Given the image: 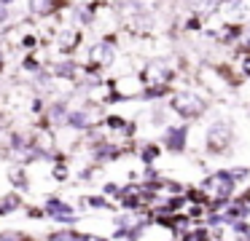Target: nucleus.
<instances>
[{
  "label": "nucleus",
  "mask_w": 250,
  "mask_h": 241,
  "mask_svg": "<svg viewBox=\"0 0 250 241\" xmlns=\"http://www.w3.org/2000/svg\"><path fill=\"white\" fill-rule=\"evenodd\" d=\"M6 19H8V11H6V5L0 3V24H3V21H6Z\"/></svg>",
  "instance_id": "nucleus-17"
},
{
  "label": "nucleus",
  "mask_w": 250,
  "mask_h": 241,
  "mask_svg": "<svg viewBox=\"0 0 250 241\" xmlns=\"http://www.w3.org/2000/svg\"><path fill=\"white\" fill-rule=\"evenodd\" d=\"M89 56H92L94 64H108L110 59H113V46H110V43H97Z\"/></svg>",
  "instance_id": "nucleus-4"
},
{
  "label": "nucleus",
  "mask_w": 250,
  "mask_h": 241,
  "mask_svg": "<svg viewBox=\"0 0 250 241\" xmlns=\"http://www.w3.org/2000/svg\"><path fill=\"white\" fill-rule=\"evenodd\" d=\"M183 139H186V129H172L169 131V137H167V145H169V150H183Z\"/></svg>",
  "instance_id": "nucleus-6"
},
{
  "label": "nucleus",
  "mask_w": 250,
  "mask_h": 241,
  "mask_svg": "<svg viewBox=\"0 0 250 241\" xmlns=\"http://www.w3.org/2000/svg\"><path fill=\"white\" fill-rule=\"evenodd\" d=\"M30 11L33 14H46L49 11V0H30Z\"/></svg>",
  "instance_id": "nucleus-12"
},
{
  "label": "nucleus",
  "mask_w": 250,
  "mask_h": 241,
  "mask_svg": "<svg viewBox=\"0 0 250 241\" xmlns=\"http://www.w3.org/2000/svg\"><path fill=\"white\" fill-rule=\"evenodd\" d=\"M65 174H67V169H65V166H57V169H54V177H57V180H62Z\"/></svg>",
  "instance_id": "nucleus-15"
},
{
  "label": "nucleus",
  "mask_w": 250,
  "mask_h": 241,
  "mask_svg": "<svg viewBox=\"0 0 250 241\" xmlns=\"http://www.w3.org/2000/svg\"><path fill=\"white\" fill-rule=\"evenodd\" d=\"M0 3H8V0H0Z\"/></svg>",
  "instance_id": "nucleus-23"
},
{
  "label": "nucleus",
  "mask_w": 250,
  "mask_h": 241,
  "mask_svg": "<svg viewBox=\"0 0 250 241\" xmlns=\"http://www.w3.org/2000/svg\"><path fill=\"white\" fill-rule=\"evenodd\" d=\"M205 190L223 201V198H229V193L234 190V182H231L229 174H215V177H210V180L205 182Z\"/></svg>",
  "instance_id": "nucleus-2"
},
{
  "label": "nucleus",
  "mask_w": 250,
  "mask_h": 241,
  "mask_svg": "<svg viewBox=\"0 0 250 241\" xmlns=\"http://www.w3.org/2000/svg\"><path fill=\"white\" fill-rule=\"evenodd\" d=\"M76 43H78L76 32H62V35H60V48H62V51H70Z\"/></svg>",
  "instance_id": "nucleus-8"
},
{
  "label": "nucleus",
  "mask_w": 250,
  "mask_h": 241,
  "mask_svg": "<svg viewBox=\"0 0 250 241\" xmlns=\"http://www.w3.org/2000/svg\"><path fill=\"white\" fill-rule=\"evenodd\" d=\"M24 67H27V70H38V62H35V59H24Z\"/></svg>",
  "instance_id": "nucleus-16"
},
{
  "label": "nucleus",
  "mask_w": 250,
  "mask_h": 241,
  "mask_svg": "<svg viewBox=\"0 0 250 241\" xmlns=\"http://www.w3.org/2000/svg\"><path fill=\"white\" fill-rule=\"evenodd\" d=\"M46 212H49L51 217H57V220H73V209L67 206V204L57 201V198H51V201L46 204Z\"/></svg>",
  "instance_id": "nucleus-5"
},
{
  "label": "nucleus",
  "mask_w": 250,
  "mask_h": 241,
  "mask_svg": "<svg viewBox=\"0 0 250 241\" xmlns=\"http://www.w3.org/2000/svg\"><path fill=\"white\" fill-rule=\"evenodd\" d=\"M172 107L180 112V115H199V112L205 110V102H202L199 96H194V94H178L172 99Z\"/></svg>",
  "instance_id": "nucleus-1"
},
{
  "label": "nucleus",
  "mask_w": 250,
  "mask_h": 241,
  "mask_svg": "<svg viewBox=\"0 0 250 241\" xmlns=\"http://www.w3.org/2000/svg\"><path fill=\"white\" fill-rule=\"evenodd\" d=\"M229 137H231V131H229L226 123H215V126L210 129V134H207V142H210V150H221L226 148Z\"/></svg>",
  "instance_id": "nucleus-3"
},
{
  "label": "nucleus",
  "mask_w": 250,
  "mask_h": 241,
  "mask_svg": "<svg viewBox=\"0 0 250 241\" xmlns=\"http://www.w3.org/2000/svg\"><path fill=\"white\" fill-rule=\"evenodd\" d=\"M0 62H3V51H0Z\"/></svg>",
  "instance_id": "nucleus-22"
},
{
  "label": "nucleus",
  "mask_w": 250,
  "mask_h": 241,
  "mask_svg": "<svg viewBox=\"0 0 250 241\" xmlns=\"http://www.w3.org/2000/svg\"><path fill=\"white\" fill-rule=\"evenodd\" d=\"M108 126H110V129H121L124 123H121V118H116V115H113V118H108Z\"/></svg>",
  "instance_id": "nucleus-14"
},
{
  "label": "nucleus",
  "mask_w": 250,
  "mask_h": 241,
  "mask_svg": "<svg viewBox=\"0 0 250 241\" xmlns=\"http://www.w3.org/2000/svg\"><path fill=\"white\" fill-rule=\"evenodd\" d=\"M89 204H92V206H105V198H92Z\"/></svg>",
  "instance_id": "nucleus-18"
},
{
  "label": "nucleus",
  "mask_w": 250,
  "mask_h": 241,
  "mask_svg": "<svg viewBox=\"0 0 250 241\" xmlns=\"http://www.w3.org/2000/svg\"><path fill=\"white\" fill-rule=\"evenodd\" d=\"M8 177H11V182H14L17 187H27V180H24L22 169H11V171H8Z\"/></svg>",
  "instance_id": "nucleus-11"
},
{
  "label": "nucleus",
  "mask_w": 250,
  "mask_h": 241,
  "mask_svg": "<svg viewBox=\"0 0 250 241\" xmlns=\"http://www.w3.org/2000/svg\"><path fill=\"white\" fill-rule=\"evenodd\" d=\"M245 201H250V193H248V196H245Z\"/></svg>",
  "instance_id": "nucleus-21"
},
{
  "label": "nucleus",
  "mask_w": 250,
  "mask_h": 241,
  "mask_svg": "<svg viewBox=\"0 0 250 241\" xmlns=\"http://www.w3.org/2000/svg\"><path fill=\"white\" fill-rule=\"evenodd\" d=\"M51 121H54V123H65L67 121L65 105H54V107H51Z\"/></svg>",
  "instance_id": "nucleus-10"
},
{
  "label": "nucleus",
  "mask_w": 250,
  "mask_h": 241,
  "mask_svg": "<svg viewBox=\"0 0 250 241\" xmlns=\"http://www.w3.org/2000/svg\"><path fill=\"white\" fill-rule=\"evenodd\" d=\"M57 73H60V75H73V64H60Z\"/></svg>",
  "instance_id": "nucleus-13"
},
{
  "label": "nucleus",
  "mask_w": 250,
  "mask_h": 241,
  "mask_svg": "<svg viewBox=\"0 0 250 241\" xmlns=\"http://www.w3.org/2000/svg\"><path fill=\"white\" fill-rule=\"evenodd\" d=\"M17 206H19V198H14V196L3 198V201H0V214H8V212H14Z\"/></svg>",
  "instance_id": "nucleus-9"
},
{
  "label": "nucleus",
  "mask_w": 250,
  "mask_h": 241,
  "mask_svg": "<svg viewBox=\"0 0 250 241\" xmlns=\"http://www.w3.org/2000/svg\"><path fill=\"white\" fill-rule=\"evenodd\" d=\"M242 70H245V73H248V75H250V56H248V59H245V64H242Z\"/></svg>",
  "instance_id": "nucleus-20"
},
{
  "label": "nucleus",
  "mask_w": 250,
  "mask_h": 241,
  "mask_svg": "<svg viewBox=\"0 0 250 241\" xmlns=\"http://www.w3.org/2000/svg\"><path fill=\"white\" fill-rule=\"evenodd\" d=\"M22 43H24V46H27V48H30V46H35V37H33V35H27V37H24V40H22Z\"/></svg>",
  "instance_id": "nucleus-19"
},
{
  "label": "nucleus",
  "mask_w": 250,
  "mask_h": 241,
  "mask_svg": "<svg viewBox=\"0 0 250 241\" xmlns=\"http://www.w3.org/2000/svg\"><path fill=\"white\" fill-rule=\"evenodd\" d=\"M67 123H70V126H76V129L89 126V112H81V110L70 112V115H67Z\"/></svg>",
  "instance_id": "nucleus-7"
}]
</instances>
